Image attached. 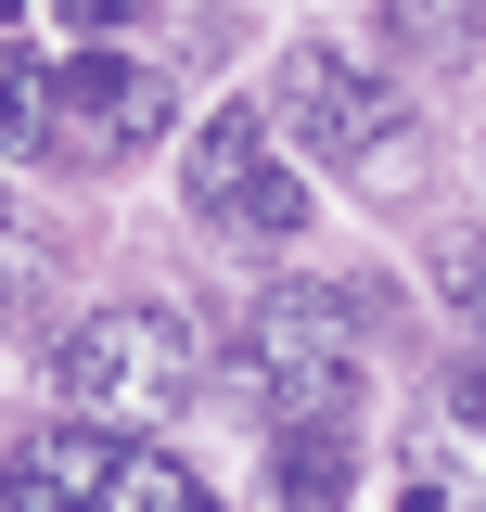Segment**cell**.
<instances>
[{
  "instance_id": "1",
  "label": "cell",
  "mask_w": 486,
  "mask_h": 512,
  "mask_svg": "<svg viewBox=\"0 0 486 512\" xmlns=\"http://www.w3.org/2000/svg\"><path fill=\"white\" fill-rule=\"evenodd\" d=\"M269 116L295 128V154H320L333 180H359L371 205L423 180V116H410L397 77L371 52H346V39H295L282 77H269Z\"/></svg>"
},
{
  "instance_id": "2",
  "label": "cell",
  "mask_w": 486,
  "mask_h": 512,
  "mask_svg": "<svg viewBox=\"0 0 486 512\" xmlns=\"http://www.w3.org/2000/svg\"><path fill=\"white\" fill-rule=\"evenodd\" d=\"M52 397L77 423H116V436H167L192 410V320L154 308V295H116V308H77L52 333Z\"/></svg>"
},
{
  "instance_id": "3",
  "label": "cell",
  "mask_w": 486,
  "mask_h": 512,
  "mask_svg": "<svg viewBox=\"0 0 486 512\" xmlns=\"http://www.w3.org/2000/svg\"><path fill=\"white\" fill-rule=\"evenodd\" d=\"M243 359H256V397H269V423H346L359 410V308L333 295V282H282V295H256V333H243Z\"/></svg>"
},
{
  "instance_id": "4",
  "label": "cell",
  "mask_w": 486,
  "mask_h": 512,
  "mask_svg": "<svg viewBox=\"0 0 486 512\" xmlns=\"http://www.w3.org/2000/svg\"><path fill=\"white\" fill-rule=\"evenodd\" d=\"M180 180H192V205H205L218 231H243V244H295L307 231V180L269 154V103H218V116L192 128Z\"/></svg>"
},
{
  "instance_id": "5",
  "label": "cell",
  "mask_w": 486,
  "mask_h": 512,
  "mask_svg": "<svg viewBox=\"0 0 486 512\" xmlns=\"http://www.w3.org/2000/svg\"><path fill=\"white\" fill-rule=\"evenodd\" d=\"M180 128V77L141 52H77L64 64V154L77 167H128V154H154Z\"/></svg>"
},
{
  "instance_id": "6",
  "label": "cell",
  "mask_w": 486,
  "mask_h": 512,
  "mask_svg": "<svg viewBox=\"0 0 486 512\" xmlns=\"http://www.w3.org/2000/svg\"><path fill=\"white\" fill-rule=\"evenodd\" d=\"M384 52L423 64V77L474 64V52H486V0H384Z\"/></svg>"
},
{
  "instance_id": "7",
  "label": "cell",
  "mask_w": 486,
  "mask_h": 512,
  "mask_svg": "<svg viewBox=\"0 0 486 512\" xmlns=\"http://www.w3.org/2000/svg\"><path fill=\"white\" fill-rule=\"evenodd\" d=\"M0 154H64V64L0 52Z\"/></svg>"
},
{
  "instance_id": "8",
  "label": "cell",
  "mask_w": 486,
  "mask_h": 512,
  "mask_svg": "<svg viewBox=\"0 0 486 512\" xmlns=\"http://www.w3.org/2000/svg\"><path fill=\"white\" fill-rule=\"evenodd\" d=\"M346 461H359V448H346V423H282V448H269V474H282L307 512L346 500Z\"/></svg>"
},
{
  "instance_id": "9",
  "label": "cell",
  "mask_w": 486,
  "mask_h": 512,
  "mask_svg": "<svg viewBox=\"0 0 486 512\" xmlns=\"http://www.w3.org/2000/svg\"><path fill=\"white\" fill-rule=\"evenodd\" d=\"M90 512H218V500H205V474L154 461V448H128V461H116V487H103Z\"/></svg>"
},
{
  "instance_id": "10",
  "label": "cell",
  "mask_w": 486,
  "mask_h": 512,
  "mask_svg": "<svg viewBox=\"0 0 486 512\" xmlns=\"http://www.w3.org/2000/svg\"><path fill=\"white\" fill-rule=\"evenodd\" d=\"M423 282L448 295V320H461V333H486V231H448V244L423 256Z\"/></svg>"
},
{
  "instance_id": "11",
  "label": "cell",
  "mask_w": 486,
  "mask_h": 512,
  "mask_svg": "<svg viewBox=\"0 0 486 512\" xmlns=\"http://www.w3.org/2000/svg\"><path fill=\"white\" fill-rule=\"evenodd\" d=\"M448 423L486 448V333H474V359H448Z\"/></svg>"
},
{
  "instance_id": "12",
  "label": "cell",
  "mask_w": 486,
  "mask_h": 512,
  "mask_svg": "<svg viewBox=\"0 0 486 512\" xmlns=\"http://www.w3.org/2000/svg\"><path fill=\"white\" fill-rule=\"evenodd\" d=\"M77 39H116V26H141V0H52Z\"/></svg>"
},
{
  "instance_id": "13",
  "label": "cell",
  "mask_w": 486,
  "mask_h": 512,
  "mask_svg": "<svg viewBox=\"0 0 486 512\" xmlns=\"http://www.w3.org/2000/svg\"><path fill=\"white\" fill-rule=\"evenodd\" d=\"M0 346H13V256H0Z\"/></svg>"
}]
</instances>
